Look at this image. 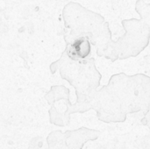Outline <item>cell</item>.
<instances>
[{"label":"cell","mask_w":150,"mask_h":149,"mask_svg":"<svg viewBox=\"0 0 150 149\" xmlns=\"http://www.w3.org/2000/svg\"><path fill=\"white\" fill-rule=\"evenodd\" d=\"M74 49L76 52V54H77L80 57H85L86 55L89 54L91 51V47L90 43L87 40H79L75 45H74Z\"/></svg>","instance_id":"cell-1"}]
</instances>
